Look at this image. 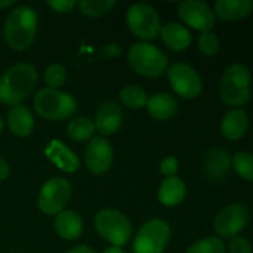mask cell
Returning a JSON list of instances; mask_svg holds the SVG:
<instances>
[{
  "label": "cell",
  "instance_id": "33",
  "mask_svg": "<svg viewBox=\"0 0 253 253\" xmlns=\"http://www.w3.org/2000/svg\"><path fill=\"white\" fill-rule=\"evenodd\" d=\"M160 170L166 177H173L178 172V161L173 156L163 158L160 165Z\"/></svg>",
  "mask_w": 253,
  "mask_h": 253
},
{
  "label": "cell",
  "instance_id": "25",
  "mask_svg": "<svg viewBox=\"0 0 253 253\" xmlns=\"http://www.w3.org/2000/svg\"><path fill=\"white\" fill-rule=\"evenodd\" d=\"M120 99L124 105L132 110H140L146 106L148 96L146 91L138 85H127L120 91Z\"/></svg>",
  "mask_w": 253,
  "mask_h": 253
},
{
  "label": "cell",
  "instance_id": "5",
  "mask_svg": "<svg viewBox=\"0 0 253 253\" xmlns=\"http://www.w3.org/2000/svg\"><path fill=\"white\" fill-rule=\"evenodd\" d=\"M128 64L140 76L146 78H158L166 72L168 59L156 46L138 42L131 46L127 53Z\"/></svg>",
  "mask_w": 253,
  "mask_h": 253
},
{
  "label": "cell",
  "instance_id": "16",
  "mask_svg": "<svg viewBox=\"0 0 253 253\" xmlns=\"http://www.w3.org/2000/svg\"><path fill=\"white\" fill-rule=\"evenodd\" d=\"M250 126V119L246 111L234 109L222 118L220 130L222 136L230 141H239L246 135Z\"/></svg>",
  "mask_w": 253,
  "mask_h": 253
},
{
  "label": "cell",
  "instance_id": "13",
  "mask_svg": "<svg viewBox=\"0 0 253 253\" xmlns=\"http://www.w3.org/2000/svg\"><path fill=\"white\" fill-rule=\"evenodd\" d=\"M114 152L106 138L96 136L91 138L85 151V163L94 174H104L113 165Z\"/></svg>",
  "mask_w": 253,
  "mask_h": 253
},
{
  "label": "cell",
  "instance_id": "6",
  "mask_svg": "<svg viewBox=\"0 0 253 253\" xmlns=\"http://www.w3.org/2000/svg\"><path fill=\"white\" fill-rule=\"evenodd\" d=\"M94 224L99 235L113 246H124L132 236V225L130 220L119 210H100L96 214Z\"/></svg>",
  "mask_w": 253,
  "mask_h": 253
},
{
  "label": "cell",
  "instance_id": "28",
  "mask_svg": "<svg viewBox=\"0 0 253 253\" xmlns=\"http://www.w3.org/2000/svg\"><path fill=\"white\" fill-rule=\"evenodd\" d=\"M185 253H226V247L221 239L209 236L193 244Z\"/></svg>",
  "mask_w": 253,
  "mask_h": 253
},
{
  "label": "cell",
  "instance_id": "20",
  "mask_svg": "<svg viewBox=\"0 0 253 253\" xmlns=\"http://www.w3.org/2000/svg\"><path fill=\"white\" fill-rule=\"evenodd\" d=\"M161 36L166 46L172 51H184L192 43L189 30L178 22H169L161 29Z\"/></svg>",
  "mask_w": 253,
  "mask_h": 253
},
{
  "label": "cell",
  "instance_id": "34",
  "mask_svg": "<svg viewBox=\"0 0 253 253\" xmlns=\"http://www.w3.org/2000/svg\"><path fill=\"white\" fill-rule=\"evenodd\" d=\"M100 57L104 59H113L116 58L121 54V47L118 43H110L100 48Z\"/></svg>",
  "mask_w": 253,
  "mask_h": 253
},
{
  "label": "cell",
  "instance_id": "36",
  "mask_svg": "<svg viewBox=\"0 0 253 253\" xmlns=\"http://www.w3.org/2000/svg\"><path fill=\"white\" fill-rule=\"evenodd\" d=\"M67 253H95L93 249H90L89 246H85V245H79V246L73 247L72 250H69Z\"/></svg>",
  "mask_w": 253,
  "mask_h": 253
},
{
  "label": "cell",
  "instance_id": "4",
  "mask_svg": "<svg viewBox=\"0 0 253 253\" xmlns=\"http://www.w3.org/2000/svg\"><path fill=\"white\" fill-rule=\"evenodd\" d=\"M34 106L41 118L52 121H62L72 118L76 114L77 100L71 94L46 88L35 95Z\"/></svg>",
  "mask_w": 253,
  "mask_h": 253
},
{
  "label": "cell",
  "instance_id": "27",
  "mask_svg": "<svg viewBox=\"0 0 253 253\" xmlns=\"http://www.w3.org/2000/svg\"><path fill=\"white\" fill-rule=\"evenodd\" d=\"M231 165L234 166L237 174L245 180L253 182V155L245 151H240L231 158Z\"/></svg>",
  "mask_w": 253,
  "mask_h": 253
},
{
  "label": "cell",
  "instance_id": "18",
  "mask_svg": "<svg viewBox=\"0 0 253 253\" xmlns=\"http://www.w3.org/2000/svg\"><path fill=\"white\" fill-rule=\"evenodd\" d=\"M54 229L63 240H77L83 232V220L74 210H62L54 220Z\"/></svg>",
  "mask_w": 253,
  "mask_h": 253
},
{
  "label": "cell",
  "instance_id": "38",
  "mask_svg": "<svg viewBox=\"0 0 253 253\" xmlns=\"http://www.w3.org/2000/svg\"><path fill=\"white\" fill-rule=\"evenodd\" d=\"M14 4V0H0V9H5V7H9Z\"/></svg>",
  "mask_w": 253,
  "mask_h": 253
},
{
  "label": "cell",
  "instance_id": "19",
  "mask_svg": "<svg viewBox=\"0 0 253 253\" xmlns=\"http://www.w3.org/2000/svg\"><path fill=\"white\" fill-rule=\"evenodd\" d=\"M253 11L251 0H217L215 14L224 21H237L245 19Z\"/></svg>",
  "mask_w": 253,
  "mask_h": 253
},
{
  "label": "cell",
  "instance_id": "39",
  "mask_svg": "<svg viewBox=\"0 0 253 253\" xmlns=\"http://www.w3.org/2000/svg\"><path fill=\"white\" fill-rule=\"evenodd\" d=\"M2 128H4V121H2V119L0 118V133L2 132Z\"/></svg>",
  "mask_w": 253,
  "mask_h": 253
},
{
  "label": "cell",
  "instance_id": "24",
  "mask_svg": "<svg viewBox=\"0 0 253 253\" xmlns=\"http://www.w3.org/2000/svg\"><path fill=\"white\" fill-rule=\"evenodd\" d=\"M68 136L77 142H84L90 140L95 132V125L93 121L88 118H76L69 123L67 128Z\"/></svg>",
  "mask_w": 253,
  "mask_h": 253
},
{
  "label": "cell",
  "instance_id": "22",
  "mask_svg": "<svg viewBox=\"0 0 253 253\" xmlns=\"http://www.w3.org/2000/svg\"><path fill=\"white\" fill-rule=\"evenodd\" d=\"M187 194L185 183L177 175L167 177L158 189V200L166 207H175L184 200Z\"/></svg>",
  "mask_w": 253,
  "mask_h": 253
},
{
  "label": "cell",
  "instance_id": "35",
  "mask_svg": "<svg viewBox=\"0 0 253 253\" xmlns=\"http://www.w3.org/2000/svg\"><path fill=\"white\" fill-rule=\"evenodd\" d=\"M9 173H10L9 165H7V162L4 160V158L0 157V182L6 179Z\"/></svg>",
  "mask_w": 253,
  "mask_h": 253
},
{
  "label": "cell",
  "instance_id": "21",
  "mask_svg": "<svg viewBox=\"0 0 253 253\" xmlns=\"http://www.w3.org/2000/svg\"><path fill=\"white\" fill-rule=\"evenodd\" d=\"M146 106L150 115L157 120H168L173 118L178 110V103L174 96L165 91L153 94L148 98Z\"/></svg>",
  "mask_w": 253,
  "mask_h": 253
},
{
  "label": "cell",
  "instance_id": "26",
  "mask_svg": "<svg viewBox=\"0 0 253 253\" xmlns=\"http://www.w3.org/2000/svg\"><path fill=\"white\" fill-rule=\"evenodd\" d=\"M115 4V0H82L78 2V6L85 16L99 17L110 11Z\"/></svg>",
  "mask_w": 253,
  "mask_h": 253
},
{
  "label": "cell",
  "instance_id": "1",
  "mask_svg": "<svg viewBox=\"0 0 253 253\" xmlns=\"http://www.w3.org/2000/svg\"><path fill=\"white\" fill-rule=\"evenodd\" d=\"M39 74L34 66L17 63L10 67L0 77V103L4 105H19L35 89Z\"/></svg>",
  "mask_w": 253,
  "mask_h": 253
},
{
  "label": "cell",
  "instance_id": "32",
  "mask_svg": "<svg viewBox=\"0 0 253 253\" xmlns=\"http://www.w3.org/2000/svg\"><path fill=\"white\" fill-rule=\"evenodd\" d=\"M47 4L58 14H68L72 10H74L78 2L76 0H51V1H47Z\"/></svg>",
  "mask_w": 253,
  "mask_h": 253
},
{
  "label": "cell",
  "instance_id": "2",
  "mask_svg": "<svg viewBox=\"0 0 253 253\" xmlns=\"http://www.w3.org/2000/svg\"><path fill=\"white\" fill-rule=\"evenodd\" d=\"M37 15L29 6H17L11 10L5 21V41L11 48L22 51L30 47L36 37Z\"/></svg>",
  "mask_w": 253,
  "mask_h": 253
},
{
  "label": "cell",
  "instance_id": "23",
  "mask_svg": "<svg viewBox=\"0 0 253 253\" xmlns=\"http://www.w3.org/2000/svg\"><path fill=\"white\" fill-rule=\"evenodd\" d=\"M231 157L229 152L222 148H212L205 156L204 169L210 179H220L230 169Z\"/></svg>",
  "mask_w": 253,
  "mask_h": 253
},
{
  "label": "cell",
  "instance_id": "12",
  "mask_svg": "<svg viewBox=\"0 0 253 253\" xmlns=\"http://www.w3.org/2000/svg\"><path fill=\"white\" fill-rule=\"evenodd\" d=\"M178 14L188 26L202 31L203 34L209 32L216 21L214 10H211L207 2L200 0H185L180 2Z\"/></svg>",
  "mask_w": 253,
  "mask_h": 253
},
{
  "label": "cell",
  "instance_id": "14",
  "mask_svg": "<svg viewBox=\"0 0 253 253\" xmlns=\"http://www.w3.org/2000/svg\"><path fill=\"white\" fill-rule=\"evenodd\" d=\"M47 158L61 170L66 173H74L81 167L79 158L67 145L58 140L49 141L44 150Z\"/></svg>",
  "mask_w": 253,
  "mask_h": 253
},
{
  "label": "cell",
  "instance_id": "17",
  "mask_svg": "<svg viewBox=\"0 0 253 253\" xmlns=\"http://www.w3.org/2000/svg\"><path fill=\"white\" fill-rule=\"evenodd\" d=\"M7 126L12 135L26 137L34 131L35 119L30 109L25 105H15L7 114Z\"/></svg>",
  "mask_w": 253,
  "mask_h": 253
},
{
  "label": "cell",
  "instance_id": "11",
  "mask_svg": "<svg viewBox=\"0 0 253 253\" xmlns=\"http://www.w3.org/2000/svg\"><path fill=\"white\" fill-rule=\"evenodd\" d=\"M249 210L242 204L225 207L214 219V229L224 239H234L246 227L249 222Z\"/></svg>",
  "mask_w": 253,
  "mask_h": 253
},
{
  "label": "cell",
  "instance_id": "31",
  "mask_svg": "<svg viewBox=\"0 0 253 253\" xmlns=\"http://www.w3.org/2000/svg\"><path fill=\"white\" fill-rule=\"evenodd\" d=\"M230 253H252V245L246 237L236 236L229 244Z\"/></svg>",
  "mask_w": 253,
  "mask_h": 253
},
{
  "label": "cell",
  "instance_id": "29",
  "mask_svg": "<svg viewBox=\"0 0 253 253\" xmlns=\"http://www.w3.org/2000/svg\"><path fill=\"white\" fill-rule=\"evenodd\" d=\"M44 83L48 85V88L57 89L64 84L67 79V72L62 64L53 63L48 66L44 71Z\"/></svg>",
  "mask_w": 253,
  "mask_h": 253
},
{
  "label": "cell",
  "instance_id": "9",
  "mask_svg": "<svg viewBox=\"0 0 253 253\" xmlns=\"http://www.w3.org/2000/svg\"><path fill=\"white\" fill-rule=\"evenodd\" d=\"M71 194V183L66 178H52L42 185L37 198V205L43 214L57 215L66 207Z\"/></svg>",
  "mask_w": 253,
  "mask_h": 253
},
{
  "label": "cell",
  "instance_id": "10",
  "mask_svg": "<svg viewBox=\"0 0 253 253\" xmlns=\"http://www.w3.org/2000/svg\"><path fill=\"white\" fill-rule=\"evenodd\" d=\"M167 77L173 90L182 98L193 99L202 93V78L189 64H172L168 68Z\"/></svg>",
  "mask_w": 253,
  "mask_h": 253
},
{
  "label": "cell",
  "instance_id": "37",
  "mask_svg": "<svg viewBox=\"0 0 253 253\" xmlns=\"http://www.w3.org/2000/svg\"><path fill=\"white\" fill-rule=\"evenodd\" d=\"M101 253H126L124 251L121 247H116V246H111V247H108V249L104 250Z\"/></svg>",
  "mask_w": 253,
  "mask_h": 253
},
{
  "label": "cell",
  "instance_id": "8",
  "mask_svg": "<svg viewBox=\"0 0 253 253\" xmlns=\"http://www.w3.org/2000/svg\"><path fill=\"white\" fill-rule=\"evenodd\" d=\"M128 29L142 40L156 39L161 34V20L151 5L137 2L128 7L126 14Z\"/></svg>",
  "mask_w": 253,
  "mask_h": 253
},
{
  "label": "cell",
  "instance_id": "15",
  "mask_svg": "<svg viewBox=\"0 0 253 253\" xmlns=\"http://www.w3.org/2000/svg\"><path fill=\"white\" fill-rule=\"evenodd\" d=\"M123 109L116 101H106L98 109L95 115V130L103 135H113L123 124Z\"/></svg>",
  "mask_w": 253,
  "mask_h": 253
},
{
  "label": "cell",
  "instance_id": "7",
  "mask_svg": "<svg viewBox=\"0 0 253 253\" xmlns=\"http://www.w3.org/2000/svg\"><path fill=\"white\" fill-rule=\"evenodd\" d=\"M169 239V225L162 219H152L138 230L133 240V253H163Z\"/></svg>",
  "mask_w": 253,
  "mask_h": 253
},
{
  "label": "cell",
  "instance_id": "30",
  "mask_svg": "<svg viewBox=\"0 0 253 253\" xmlns=\"http://www.w3.org/2000/svg\"><path fill=\"white\" fill-rule=\"evenodd\" d=\"M200 52L205 56H214L219 51V40H217L216 35L211 34V32H204L202 36L199 37V42H198Z\"/></svg>",
  "mask_w": 253,
  "mask_h": 253
},
{
  "label": "cell",
  "instance_id": "3",
  "mask_svg": "<svg viewBox=\"0 0 253 253\" xmlns=\"http://www.w3.org/2000/svg\"><path fill=\"white\" fill-rule=\"evenodd\" d=\"M251 72L245 64L230 66L222 76L220 96L230 106H241L251 98Z\"/></svg>",
  "mask_w": 253,
  "mask_h": 253
}]
</instances>
